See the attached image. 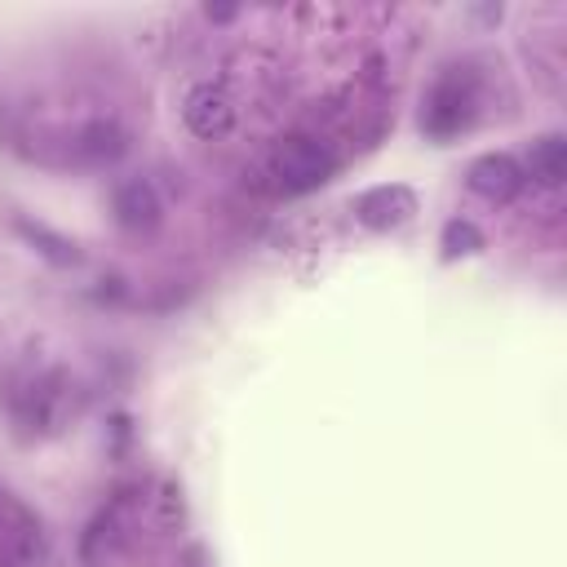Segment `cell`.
Segmentation results:
<instances>
[{
    "label": "cell",
    "instance_id": "8992f818",
    "mask_svg": "<svg viewBox=\"0 0 567 567\" xmlns=\"http://www.w3.org/2000/svg\"><path fill=\"white\" fill-rule=\"evenodd\" d=\"M412 213H416V195H412V186H403V182H381V186H372V190H363V195L354 199V217H359L368 230H394V226H403Z\"/></svg>",
    "mask_w": 567,
    "mask_h": 567
},
{
    "label": "cell",
    "instance_id": "30bf717a",
    "mask_svg": "<svg viewBox=\"0 0 567 567\" xmlns=\"http://www.w3.org/2000/svg\"><path fill=\"white\" fill-rule=\"evenodd\" d=\"M439 248H443V261L470 257V252L483 248V230H478L474 221H465V217H452V221L443 226V235H439Z\"/></svg>",
    "mask_w": 567,
    "mask_h": 567
},
{
    "label": "cell",
    "instance_id": "7a4b0ae2",
    "mask_svg": "<svg viewBox=\"0 0 567 567\" xmlns=\"http://www.w3.org/2000/svg\"><path fill=\"white\" fill-rule=\"evenodd\" d=\"M337 173V155L328 142L319 137H306V133H292L284 142H275V151L266 155V177L279 195H306V190H319L328 177Z\"/></svg>",
    "mask_w": 567,
    "mask_h": 567
},
{
    "label": "cell",
    "instance_id": "5b68a950",
    "mask_svg": "<svg viewBox=\"0 0 567 567\" xmlns=\"http://www.w3.org/2000/svg\"><path fill=\"white\" fill-rule=\"evenodd\" d=\"M111 213H115V221H120L124 230L146 235V230L159 226L164 204H159V190L151 186V177H124V182H115V190H111Z\"/></svg>",
    "mask_w": 567,
    "mask_h": 567
},
{
    "label": "cell",
    "instance_id": "ba28073f",
    "mask_svg": "<svg viewBox=\"0 0 567 567\" xmlns=\"http://www.w3.org/2000/svg\"><path fill=\"white\" fill-rule=\"evenodd\" d=\"M523 177H532V182L545 186V190L563 186V177H567V142H563V133H545V137H536V142L527 146Z\"/></svg>",
    "mask_w": 567,
    "mask_h": 567
},
{
    "label": "cell",
    "instance_id": "6da1fadb",
    "mask_svg": "<svg viewBox=\"0 0 567 567\" xmlns=\"http://www.w3.org/2000/svg\"><path fill=\"white\" fill-rule=\"evenodd\" d=\"M474 111H478V80L474 71L465 66H447L439 71V80L425 89V102H421V133L434 137V142H447L456 133H465L474 124Z\"/></svg>",
    "mask_w": 567,
    "mask_h": 567
},
{
    "label": "cell",
    "instance_id": "3957f363",
    "mask_svg": "<svg viewBox=\"0 0 567 567\" xmlns=\"http://www.w3.org/2000/svg\"><path fill=\"white\" fill-rule=\"evenodd\" d=\"M182 120H186V128L195 133V137H204V142H217V137H226L230 128H235V102L226 97V89L221 84H195V89H186V97H182Z\"/></svg>",
    "mask_w": 567,
    "mask_h": 567
},
{
    "label": "cell",
    "instance_id": "277c9868",
    "mask_svg": "<svg viewBox=\"0 0 567 567\" xmlns=\"http://www.w3.org/2000/svg\"><path fill=\"white\" fill-rule=\"evenodd\" d=\"M465 182H470V190L483 195L487 204H509V199L523 190L527 177H523V164H518L514 155H505V151H487V155H478V159L470 164Z\"/></svg>",
    "mask_w": 567,
    "mask_h": 567
},
{
    "label": "cell",
    "instance_id": "9c48e42d",
    "mask_svg": "<svg viewBox=\"0 0 567 567\" xmlns=\"http://www.w3.org/2000/svg\"><path fill=\"white\" fill-rule=\"evenodd\" d=\"M18 235H22L40 257H49L53 266H80V248H75V239L49 230L44 221H27V217H18Z\"/></svg>",
    "mask_w": 567,
    "mask_h": 567
},
{
    "label": "cell",
    "instance_id": "52a82bcc",
    "mask_svg": "<svg viewBox=\"0 0 567 567\" xmlns=\"http://www.w3.org/2000/svg\"><path fill=\"white\" fill-rule=\"evenodd\" d=\"M128 151V133L115 120H89L71 133V159L80 164H115Z\"/></svg>",
    "mask_w": 567,
    "mask_h": 567
}]
</instances>
